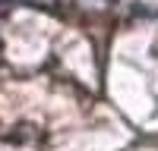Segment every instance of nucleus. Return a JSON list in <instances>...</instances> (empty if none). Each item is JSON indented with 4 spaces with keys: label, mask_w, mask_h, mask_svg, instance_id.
<instances>
[{
    "label": "nucleus",
    "mask_w": 158,
    "mask_h": 151,
    "mask_svg": "<svg viewBox=\"0 0 158 151\" xmlns=\"http://www.w3.org/2000/svg\"><path fill=\"white\" fill-rule=\"evenodd\" d=\"M25 3H32V6H41V10H54L57 0H25Z\"/></svg>",
    "instance_id": "obj_1"
}]
</instances>
